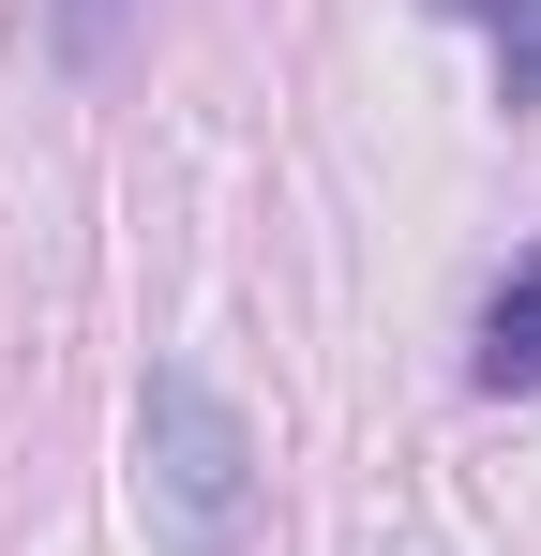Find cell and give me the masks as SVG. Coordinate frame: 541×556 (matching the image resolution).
<instances>
[{"label":"cell","mask_w":541,"mask_h":556,"mask_svg":"<svg viewBox=\"0 0 541 556\" xmlns=\"http://www.w3.org/2000/svg\"><path fill=\"white\" fill-rule=\"evenodd\" d=\"M256 496H270L256 421L196 362H151L136 376V511H151V542L166 556H241L256 542Z\"/></svg>","instance_id":"6da1fadb"},{"label":"cell","mask_w":541,"mask_h":556,"mask_svg":"<svg viewBox=\"0 0 541 556\" xmlns=\"http://www.w3.org/2000/svg\"><path fill=\"white\" fill-rule=\"evenodd\" d=\"M466 376H481V391H541V256L496 286V301H481V346H466Z\"/></svg>","instance_id":"7a4b0ae2"},{"label":"cell","mask_w":541,"mask_h":556,"mask_svg":"<svg viewBox=\"0 0 541 556\" xmlns=\"http://www.w3.org/2000/svg\"><path fill=\"white\" fill-rule=\"evenodd\" d=\"M451 15H481V30H496V76H512V105H541V0H451Z\"/></svg>","instance_id":"3957f363"},{"label":"cell","mask_w":541,"mask_h":556,"mask_svg":"<svg viewBox=\"0 0 541 556\" xmlns=\"http://www.w3.org/2000/svg\"><path fill=\"white\" fill-rule=\"evenodd\" d=\"M151 0H46V30H61V61H121V30H136Z\"/></svg>","instance_id":"277c9868"}]
</instances>
